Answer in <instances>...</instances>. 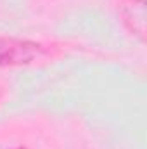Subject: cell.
Segmentation results:
<instances>
[{
	"label": "cell",
	"mask_w": 147,
	"mask_h": 149,
	"mask_svg": "<svg viewBox=\"0 0 147 149\" xmlns=\"http://www.w3.org/2000/svg\"><path fill=\"white\" fill-rule=\"evenodd\" d=\"M43 54L40 43L19 38H0V68L33 63Z\"/></svg>",
	"instance_id": "6da1fadb"
}]
</instances>
